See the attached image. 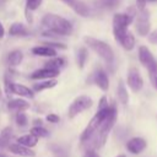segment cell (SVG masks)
Wrapping results in <instances>:
<instances>
[{
    "instance_id": "obj_10",
    "label": "cell",
    "mask_w": 157,
    "mask_h": 157,
    "mask_svg": "<svg viewBox=\"0 0 157 157\" xmlns=\"http://www.w3.org/2000/svg\"><path fill=\"white\" fill-rule=\"evenodd\" d=\"M93 81L94 83L102 90V91H107L108 87H109V80H108V76L105 74V71L103 69H98L94 75H93Z\"/></svg>"
},
{
    "instance_id": "obj_3",
    "label": "cell",
    "mask_w": 157,
    "mask_h": 157,
    "mask_svg": "<svg viewBox=\"0 0 157 157\" xmlns=\"http://www.w3.org/2000/svg\"><path fill=\"white\" fill-rule=\"evenodd\" d=\"M92 103L93 102L88 96H78L77 98L74 99V102L69 107V112H67L69 118H71V119L75 118L76 115H78L83 110L88 109L92 105Z\"/></svg>"
},
{
    "instance_id": "obj_1",
    "label": "cell",
    "mask_w": 157,
    "mask_h": 157,
    "mask_svg": "<svg viewBox=\"0 0 157 157\" xmlns=\"http://www.w3.org/2000/svg\"><path fill=\"white\" fill-rule=\"evenodd\" d=\"M42 25L50 33H55L59 36H69L72 32L71 22L55 13H47L42 18Z\"/></svg>"
},
{
    "instance_id": "obj_18",
    "label": "cell",
    "mask_w": 157,
    "mask_h": 157,
    "mask_svg": "<svg viewBox=\"0 0 157 157\" xmlns=\"http://www.w3.org/2000/svg\"><path fill=\"white\" fill-rule=\"evenodd\" d=\"M38 139L39 137H37L36 135H33L32 132L31 134H27V135H23V136H20L18 139H17V142L18 144H21V145H23V146H27V147H33V146H36L37 145V142H38Z\"/></svg>"
},
{
    "instance_id": "obj_6",
    "label": "cell",
    "mask_w": 157,
    "mask_h": 157,
    "mask_svg": "<svg viewBox=\"0 0 157 157\" xmlns=\"http://www.w3.org/2000/svg\"><path fill=\"white\" fill-rule=\"evenodd\" d=\"M134 15L130 13H115L113 17V31L128 29V26L132 22Z\"/></svg>"
},
{
    "instance_id": "obj_27",
    "label": "cell",
    "mask_w": 157,
    "mask_h": 157,
    "mask_svg": "<svg viewBox=\"0 0 157 157\" xmlns=\"http://www.w3.org/2000/svg\"><path fill=\"white\" fill-rule=\"evenodd\" d=\"M16 123L18 126H26L28 124V118L23 112H17L16 114Z\"/></svg>"
},
{
    "instance_id": "obj_20",
    "label": "cell",
    "mask_w": 157,
    "mask_h": 157,
    "mask_svg": "<svg viewBox=\"0 0 157 157\" xmlns=\"http://www.w3.org/2000/svg\"><path fill=\"white\" fill-rule=\"evenodd\" d=\"M22 59H23V54L21 50H12L9 56H7V60H9V64L11 66H17L22 63Z\"/></svg>"
},
{
    "instance_id": "obj_7",
    "label": "cell",
    "mask_w": 157,
    "mask_h": 157,
    "mask_svg": "<svg viewBox=\"0 0 157 157\" xmlns=\"http://www.w3.org/2000/svg\"><path fill=\"white\" fill-rule=\"evenodd\" d=\"M128 85L129 87L134 91V92H139L142 86H144V81L141 78V75L137 69L135 67H131L128 72Z\"/></svg>"
},
{
    "instance_id": "obj_31",
    "label": "cell",
    "mask_w": 157,
    "mask_h": 157,
    "mask_svg": "<svg viewBox=\"0 0 157 157\" xmlns=\"http://www.w3.org/2000/svg\"><path fill=\"white\" fill-rule=\"evenodd\" d=\"M47 44L48 47H52V48H59V49H65L66 45L63 44V43H54V42H48V43H44Z\"/></svg>"
},
{
    "instance_id": "obj_12",
    "label": "cell",
    "mask_w": 157,
    "mask_h": 157,
    "mask_svg": "<svg viewBox=\"0 0 157 157\" xmlns=\"http://www.w3.org/2000/svg\"><path fill=\"white\" fill-rule=\"evenodd\" d=\"M32 53L37 56H44V58H54L56 55V50L48 45H38L32 49Z\"/></svg>"
},
{
    "instance_id": "obj_26",
    "label": "cell",
    "mask_w": 157,
    "mask_h": 157,
    "mask_svg": "<svg viewBox=\"0 0 157 157\" xmlns=\"http://www.w3.org/2000/svg\"><path fill=\"white\" fill-rule=\"evenodd\" d=\"M120 1L121 0H99V4H101L102 7L112 10V9H115L117 6H119Z\"/></svg>"
},
{
    "instance_id": "obj_34",
    "label": "cell",
    "mask_w": 157,
    "mask_h": 157,
    "mask_svg": "<svg viewBox=\"0 0 157 157\" xmlns=\"http://www.w3.org/2000/svg\"><path fill=\"white\" fill-rule=\"evenodd\" d=\"M83 157H101V156H99L94 150H86Z\"/></svg>"
},
{
    "instance_id": "obj_32",
    "label": "cell",
    "mask_w": 157,
    "mask_h": 157,
    "mask_svg": "<svg viewBox=\"0 0 157 157\" xmlns=\"http://www.w3.org/2000/svg\"><path fill=\"white\" fill-rule=\"evenodd\" d=\"M107 107H108V102H107V98L103 96V97L99 99V104H98V109H97V110L104 109V108H107Z\"/></svg>"
},
{
    "instance_id": "obj_2",
    "label": "cell",
    "mask_w": 157,
    "mask_h": 157,
    "mask_svg": "<svg viewBox=\"0 0 157 157\" xmlns=\"http://www.w3.org/2000/svg\"><path fill=\"white\" fill-rule=\"evenodd\" d=\"M83 40L86 42V44L92 49L94 50L107 64H112L113 60H114V53H113V49L110 48L109 44H107L103 40H99L97 38H93V37H88L86 36L83 38Z\"/></svg>"
},
{
    "instance_id": "obj_40",
    "label": "cell",
    "mask_w": 157,
    "mask_h": 157,
    "mask_svg": "<svg viewBox=\"0 0 157 157\" xmlns=\"http://www.w3.org/2000/svg\"><path fill=\"white\" fill-rule=\"evenodd\" d=\"M56 157H65V156H63V155H59V156H56Z\"/></svg>"
},
{
    "instance_id": "obj_38",
    "label": "cell",
    "mask_w": 157,
    "mask_h": 157,
    "mask_svg": "<svg viewBox=\"0 0 157 157\" xmlns=\"http://www.w3.org/2000/svg\"><path fill=\"white\" fill-rule=\"evenodd\" d=\"M2 98V90H1V87H0V99Z\"/></svg>"
},
{
    "instance_id": "obj_16",
    "label": "cell",
    "mask_w": 157,
    "mask_h": 157,
    "mask_svg": "<svg viewBox=\"0 0 157 157\" xmlns=\"http://www.w3.org/2000/svg\"><path fill=\"white\" fill-rule=\"evenodd\" d=\"M9 33H10V36H12V37H25V36L28 34V29L26 28L25 25H22V23H20V22H15V23H12V25L10 26Z\"/></svg>"
},
{
    "instance_id": "obj_29",
    "label": "cell",
    "mask_w": 157,
    "mask_h": 157,
    "mask_svg": "<svg viewBox=\"0 0 157 157\" xmlns=\"http://www.w3.org/2000/svg\"><path fill=\"white\" fill-rule=\"evenodd\" d=\"M12 81L11 80H9V78H5V92H6V94H12Z\"/></svg>"
},
{
    "instance_id": "obj_13",
    "label": "cell",
    "mask_w": 157,
    "mask_h": 157,
    "mask_svg": "<svg viewBox=\"0 0 157 157\" xmlns=\"http://www.w3.org/2000/svg\"><path fill=\"white\" fill-rule=\"evenodd\" d=\"M139 60H140V63H141L145 67H147V66L155 60V58H153V55L151 54V52L147 49V47L141 45V47L139 48Z\"/></svg>"
},
{
    "instance_id": "obj_19",
    "label": "cell",
    "mask_w": 157,
    "mask_h": 157,
    "mask_svg": "<svg viewBox=\"0 0 157 157\" xmlns=\"http://www.w3.org/2000/svg\"><path fill=\"white\" fill-rule=\"evenodd\" d=\"M12 137V129L6 126L0 132V148H5L10 145V140Z\"/></svg>"
},
{
    "instance_id": "obj_17",
    "label": "cell",
    "mask_w": 157,
    "mask_h": 157,
    "mask_svg": "<svg viewBox=\"0 0 157 157\" xmlns=\"http://www.w3.org/2000/svg\"><path fill=\"white\" fill-rule=\"evenodd\" d=\"M70 7H71L77 15H80V16H82V17H86V16L90 15V9H88V6H87L83 1H81V0H74V1L71 2Z\"/></svg>"
},
{
    "instance_id": "obj_37",
    "label": "cell",
    "mask_w": 157,
    "mask_h": 157,
    "mask_svg": "<svg viewBox=\"0 0 157 157\" xmlns=\"http://www.w3.org/2000/svg\"><path fill=\"white\" fill-rule=\"evenodd\" d=\"M152 85H153V86H155V87L157 88V78H156V80H155V81L152 82Z\"/></svg>"
},
{
    "instance_id": "obj_22",
    "label": "cell",
    "mask_w": 157,
    "mask_h": 157,
    "mask_svg": "<svg viewBox=\"0 0 157 157\" xmlns=\"http://www.w3.org/2000/svg\"><path fill=\"white\" fill-rule=\"evenodd\" d=\"M64 65H65V59L56 58V56H54L52 60L45 63V67H49V69H53V70H60V67H63Z\"/></svg>"
},
{
    "instance_id": "obj_30",
    "label": "cell",
    "mask_w": 157,
    "mask_h": 157,
    "mask_svg": "<svg viewBox=\"0 0 157 157\" xmlns=\"http://www.w3.org/2000/svg\"><path fill=\"white\" fill-rule=\"evenodd\" d=\"M49 123H58L59 121V115H56V114H54V113H50V114H48L47 115V118H45Z\"/></svg>"
},
{
    "instance_id": "obj_41",
    "label": "cell",
    "mask_w": 157,
    "mask_h": 157,
    "mask_svg": "<svg viewBox=\"0 0 157 157\" xmlns=\"http://www.w3.org/2000/svg\"><path fill=\"white\" fill-rule=\"evenodd\" d=\"M0 157H6V156H4V155H0Z\"/></svg>"
},
{
    "instance_id": "obj_21",
    "label": "cell",
    "mask_w": 157,
    "mask_h": 157,
    "mask_svg": "<svg viewBox=\"0 0 157 157\" xmlns=\"http://www.w3.org/2000/svg\"><path fill=\"white\" fill-rule=\"evenodd\" d=\"M58 83L56 80H53V78H49V80H45L43 82H39V83H36L33 90L36 92H40V91H44V90H49V88H53L55 87Z\"/></svg>"
},
{
    "instance_id": "obj_15",
    "label": "cell",
    "mask_w": 157,
    "mask_h": 157,
    "mask_svg": "<svg viewBox=\"0 0 157 157\" xmlns=\"http://www.w3.org/2000/svg\"><path fill=\"white\" fill-rule=\"evenodd\" d=\"M7 108L10 110H15V112H23V110L29 108V103L25 99H21V98L11 99L7 103Z\"/></svg>"
},
{
    "instance_id": "obj_11",
    "label": "cell",
    "mask_w": 157,
    "mask_h": 157,
    "mask_svg": "<svg viewBox=\"0 0 157 157\" xmlns=\"http://www.w3.org/2000/svg\"><path fill=\"white\" fill-rule=\"evenodd\" d=\"M9 150L13 153V155H17V156H23V157H34V152L27 147V146H23L21 144H12V145H9Z\"/></svg>"
},
{
    "instance_id": "obj_35",
    "label": "cell",
    "mask_w": 157,
    "mask_h": 157,
    "mask_svg": "<svg viewBox=\"0 0 157 157\" xmlns=\"http://www.w3.org/2000/svg\"><path fill=\"white\" fill-rule=\"evenodd\" d=\"M4 34H5V28H4L2 23L0 22V38H2V37H4Z\"/></svg>"
},
{
    "instance_id": "obj_4",
    "label": "cell",
    "mask_w": 157,
    "mask_h": 157,
    "mask_svg": "<svg viewBox=\"0 0 157 157\" xmlns=\"http://www.w3.org/2000/svg\"><path fill=\"white\" fill-rule=\"evenodd\" d=\"M136 31L140 36H147L150 32V12L144 9L136 18Z\"/></svg>"
},
{
    "instance_id": "obj_5",
    "label": "cell",
    "mask_w": 157,
    "mask_h": 157,
    "mask_svg": "<svg viewBox=\"0 0 157 157\" xmlns=\"http://www.w3.org/2000/svg\"><path fill=\"white\" fill-rule=\"evenodd\" d=\"M115 39L121 44V47L126 50H131L135 45V38L132 36L131 32H129L128 29L125 31H120V32H113Z\"/></svg>"
},
{
    "instance_id": "obj_24",
    "label": "cell",
    "mask_w": 157,
    "mask_h": 157,
    "mask_svg": "<svg viewBox=\"0 0 157 157\" xmlns=\"http://www.w3.org/2000/svg\"><path fill=\"white\" fill-rule=\"evenodd\" d=\"M88 58V52L86 48H80L78 52H77V64H78V67L82 69L86 64V60Z\"/></svg>"
},
{
    "instance_id": "obj_9",
    "label": "cell",
    "mask_w": 157,
    "mask_h": 157,
    "mask_svg": "<svg viewBox=\"0 0 157 157\" xmlns=\"http://www.w3.org/2000/svg\"><path fill=\"white\" fill-rule=\"evenodd\" d=\"M146 147V141L142 137H132L126 142V148L134 155L141 153Z\"/></svg>"
},
{
    "instance_id": "obj_28",
    "label": "cell",
    "mask_w": 157,
    "mask_h": 157,
    "mask_svg": "<svg viewBox=\"0 0 157 157\" xmlns=\"http://www.w3.org/2000/svg\"><path fill=\"white\" fill-rule=\"evenodd\" d=\"M42 4V0H27V10H37Z\"/></svg>"
},
{
    "instance_id": "obj_36",
    "label": "cell",
    "mask_w": 157,
    "mask_h": 157,
    "mask_svg": "<svg viewBox=\"0 0 157 157\" xmlns=\"http://www.w3.org/2000/svg\"><path fill=\"white\" fill-rule=\"evenodd\" d=\"M61 1H64V2H65V4H67V5H69V6H70V5H71V2H72V1H74V0H61Z\"/></svg>"
},
{
    "instance_id": "obj_42",
    "label": "cell",
    "mask_w": 157,
    "mask_h": 157,
    "mask_svg": "<svg viewBox=\"0 0 157 157\" xmlns=\"http://www.w3.org/2000/svg\"><path fill=\"white\" fill-rule=\"evenodd\" d=\"M148 1H156V0H148Z\"/></svg>"
},
{
    "instance_id": "obj_8",
    "label": "cell",
    "mask_w": 157,
    "mask_h": 157,
    "mask_svg": "<svg viewBox=\"0 0 157 157\" xmlns=\"http://www.w3.org/2000/svg\"><path fill=\"white\" fill-rule=\"evenodd\" d=\"M59 75V70H53L49 67H43L39 70H36L31 74V78L32 80H49V78H54Z\"/></svg>"
},
{
    "instance_id": "obj_23",
    "label": "cell",
    "mask_w": 157,
    "mask_h": 157,
    "mask_svg": "<svg viewBox=\"0 0 157 157\" xmlns=\"http://www.w3.org/2000/svg\"><path fill=\"white\" fill-rule=\"evenodd\" d=\"M118 98H119V101L123 104H126L128 101H129V94H128L126 87H125V85H124L123 81H120L119 85H118Z\"/></svg>"
},
{
    "instance_id": "obj_14",
    "label": "cell",
    "mask_w": 157,
    "mask_h": 157,
    "mask_svg": "<svg viewBox=\"0 0 157 157\" xmlns=\"http://www.w3.org/2000/svg\"><path fill=\"white\" fill-rule=\"evenodd\" d=\"M12 94H18L20 97H25V98H33L34 93L31 88L20 85V83H12Z\"/></svg>"
},
{
    "instance_id": "obj_33",
    "label": "cell",
    "mask_w": 157,
    "mask_h": 157,
    "mask_svg": "<svg viewBox=\"0 0 157 157\" xmlns=\"http://www.w3.org/2000/svg\"><path fill=\"white\" fill-rule=\"evenodd\" d=\"M148 40L153 44H157V29L148 34Z\"/></svg>"
},
{
    "instance_id": "obj_39",
    "label": "cell",
    "mask_w": 157,
    "mask_h": 157,
    "mask_svg": "<svg viewBox=\"0 0 157 157\" xmlns=\"http://www.w3.org/2000/svg\"><path fill=\"white\" fill-rule=\"evenodd\" d=\"M117 157H126V156H125V155H118Z\"/></svg>"
},
{
    "instance_id": "obj_25",
    "label": "cell",
    "mask_w": 157,
    "mask_h": 157,
    "mask_svg": "<svg viewBox=\"0 0 157 157\" xmlns=\"http://www.w3.org/2000/svg\"><path fill=\"white\" fill-rule=\"evenodd\" d=\"M31 132L33 134V135H36L37 137H47L48 135H49V131L47 130V129H44L43 126H33L32 129H31Z\"/></svg>"
}]
</instances>
